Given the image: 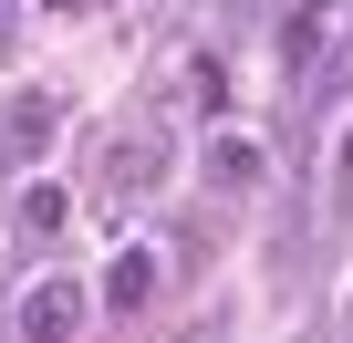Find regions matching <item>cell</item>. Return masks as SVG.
I'll list each match as a JSON object with an SVG mask.
<instances>
[{
  "label": "cell",
  "instance_id": "6da1fadb",
  "mask_svg": "<svg viewBox=\"0 0 353 343\" xmlns=\"http://www.w3.org/2000/svg\"><path fill=\"white\" fill-rule=\"evenodd\" d=\"M73 322H83V291H73V281H32V302H21V343H73Z\"/></svg>",
  "mask_w": 353,
  "mask_h": 343
},
{
  "label": "cell",
  "instance_id": "7a4b0ae2",
  "mask_svg": "<svg viewBox=\"0 0 353 343\" xmlns=\"http://www.w3.org/2000/svg\"><path fill=\"white\" fill-rule=\"evenodd\" d=\"M52 125H63V104H52V94H21L11 115H0V146H11V156H42Z\"/></svg>",
  "mask_w": 353,
  "mask_h": 343
},
{
  "label": "cell",
  "instance_id": "3957f363",
  "mask_svg": "<svg viewBox=\"0 0 353 343\" xmlns=\"http://www.w3.org/2000/svg\"><path fill=\"white\" fill-rule=\"evenodd\" d=\"M156 166H166V146H156V135H125V146H114V188L145 198V188H156Z\"/></svg>",
  "mask_w": 353,
  "mask_h": 343
},
{
  "label": "cell",
  "instance_id": "277c9868",
  "mask_svg": "<svg viewBox=\"0 0 353 343\" xmlns=\"http://www.w3.org/2000/svg\"><path fill=\"white\" fill-rule=\"evenodd\" d=\"M208 177H219V188H260V146H250V135L208 146Z\"/></svg>",
  "mask_w": 353,
  "mask_h": 343
},
{
  "label": "cell",
  "instance_id": "5b68a950",
  "mask_svg": "<svg viewBox=\"0 0 353 343\" xmlns=\"http://www.w3.org/2000/svg\"><path fill=\"white\" fill-rule=\"evenodd\" d=\"M145 291H156V260H145V250H125V260H114V281H104V302H114V312H135Z\"/></svg>",
  "mask_w": 353,
  "mask_h": 343
},
{
  "label": "cell",
  "instance_id": "8992f818",
  "mask_svg": "<svg viewBox=\"0 0 353 343\" xmlns=\"http://www.w3.org/2000/svg\"><path fill=\"white\" fill-rule=\"evenodd\" d=\"M322 52V11H312V0H301V11L281 21V63H312Z\"/></svg>",
  "mask_w": 353,
  "mask_h": 343
},
{
  "label": "cell",
  "instance_id": "52a82bcc",
  "mask_svg": "<svg viewBox=\"0 0 353 343\" xmlns=\"http://www.w3.org/2000/svg\"><path fill=\"white\" fill-rule=\"evenodd\" d=\"M0 63H11V11H0Z\"/></svg>",
  "mask_w": 353,
  "mask_h": 343
}]
</instances>
